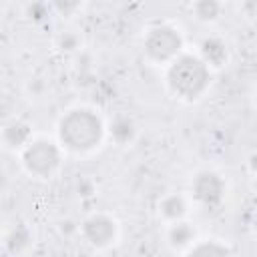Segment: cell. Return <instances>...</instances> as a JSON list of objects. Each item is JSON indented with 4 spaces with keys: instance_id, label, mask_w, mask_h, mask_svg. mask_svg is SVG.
Listing matches in <instances>:
<instances>
[{
    "instance_id": "1",
    "label": "cell",
    "mask_w": 257,
    "mask_h": 257,
    "mask_svg": "<svg viewBox=\"0 0 257 257\" xmlns=\"http://www.w3.org/2000/svg\"><path fill=\"white\" fill-rule=\"evenodd\" d=\"M209 84L207 62L197 56H179L169 68V86L181 98H197Z\"/></svg>"
},
{
    "instance_id": "2",
    "label": "cell",
    "mask_w": 257,
    "mask_h": 257,
    "mask_svg": "<svg viewBox=\"0 0 257 257\" xmlns=\"http://www.w3.org/2000/svg\"><path fill=\"white\" fill-rule=\"evenodd\" d=\"M102 137L100 118L84 108L68 112L60 122V139L68 149L74 151H88L92 149Z\"/></svg>"
},
{
    "instance_id": "3",
    "label": "cell",
    "mask_w": 257,
    "mask_h": 257,
    "mask_svg": "<svg viewBox=\"0 0 257 257\" xmlns=\"http://www.w3.org/2000/svg\"><path fill=\"white\" fill-rule=\"evenodd\" d=\"M147 54L155 60H169L181 48V36L171 26H157L149 32L145 40Z\"/></svg>"
},
{
    "instance_id": "4",
    "label": "cell",
    "mask_w": 257,
    "mask_h": 257,
    "mask_svg": "<svg viewBox=\"0 0 257 257\" xmlns=\"http://www.w3.org/2000/svg\"><path fill=\"white\" fill-rule=\"evenodd\" d=\"M58 161H60L58 149L48 141H36L24 153V165L28 167L30 173H36L40 177L50 175L58 167Z\"/></svg>"
},
{
    "instance_id": "5",
    "label": "cell",
    "mask_w": 257,
    "mask_h": 257,
    "mask_svg": "<svg viewBox=\"0 0 257 257\" xmlns=\"http://www.w3.org/2000/svg\"><path fill=\"white\" fill-rule=\"evenodd\" d=\"M193 193L201 205L215 207L223 199V181L215 173H199L193 181Z\"/></svg>"
},
{
    "instance_id": "6",
    "label": "cell",
    "mask_w": 257,
    "mask_h": 257,
    "mask_svg": "<svg viewBox=\"0 0 257 257\" xmlns=\"http://www.w3.org/2000/svg\"><path fill=\"white\" fill-rule=\"evenodd\" d=\"M84 235L94 245H106L114 237V223L108 217H90L84 223Z\"/></svg>"
},
{
    "instance_id": "7",
    "label": "cell",
    "mask_w": 257,
    "mask_h": 257,
    "mask_svg": "<svg viewBox=\"0 0 257 257\" xmlns=\"http://www.w3.org/2000/svg\"><path fill=\"white\" fill-rule=\"evenodd\" d=\"M203 54H205V62H211L215 66H221L223 60L227 58L225 44L217 38H209V40L203 42Z\"/></svg>"
},
{
    "instance_id": "8",
    "label": "cell",
    "mask_w": 257,
    "mask_h": 257,
    "mask_svg": "<svg viewBox=\"0 0 257 257\" xmlns=\"http://www.w3.org/2000/svg\"><path fill=\"white\" fill-rule=\"evenodd\" d=\"M110 131H112V137H114L118 143H126V141H131V139H133V135H135L133 122H131L128 118H124V116L116 118V120L112 122Z\"/></svg>"
},
{
    "instance_id": "9",
    "label": "cell",
    "mask_w": 257,
    "mask_h": 257,
    "mask_svg": "<svg viewBox=\"0 0 257 257\" xmlns=\"http://www.w3.org/2000/svg\"><path fill=\"white\" fill-rule=\"evenodd\" d=\"M189 257H229V251L217 243H201L191 251Z\"/></svg>"
},
{
    "instance_id": "10",
    "label": "cell",
    "mask_w": 257,
    "mask_h": 257,
    "mask_svg": "<svg viewBox=\"0 0 257 257\" xmlns=\"http://www.w3.org/2000/svg\"><path fill=\"white\" fill-rule=\"evenodd\" d=\"M163 213H165V217H169V219H179V217L185 213V203H183V199L177 197V195L165 199V201H163Z\"/></svg>"
},
{
    "instance_id": "11",
    "label": "cell",
    "mask_w": 257,
    "mask_h": 257,
    "mask_svg": "<svg viewBox=\"0 0 257 257\" xmlns=\"http://www.w3.org/2000/svg\"><path fill=\"white\" fill-rule=\"evenodd\" d=\"M4 137L10 143V147H18V145H22L28 139V128L24 124H20V122H14V124H10L6 128V135Z\"/></svg>"
},
{
    "instance_id": "12",
    "label": "cell",
    "mask_w": 257,
    "mask_h": 257,
    "mask_svg": "<svg viewBox=\"0 0 257 257\" xmlns=\"http://www.w3.org/2000/svg\"><path fill=\"white\" fill-rule=\"evenodd\" d=\"M191 237H193V231L185 225V223H179V225H175L173 229H171V241H173V245H185V243H189L191 241Z\"/></svg>"
},
{
    "instance_id": "13",
    "label": "cell",
    "mask_w": 257,
    "mask_h": 257,
    "mask_svg": "<svg viewBox=\"0 0 257 257\" xmlns=\"http://www.w3.org/2000/svg\"><path fill=\"white\" fill-rule=\"evenodd\" d=\"M195 12H197V16L203 18V20H213V18L217 16V12H219V4H217V2L203 0V2H199V4L195 6Z\"/></svg>"
},
{
    "instance_id": "14",
    "label": "cell",
    "mask_w": 257,
    "mask_h": 257,
    "mask_svg": "<svg viewBox=\"0 0 257 257\" xmlns=\"http://www.w3.org/2000/svg\"><path fill=\"white\" fill-rule=\"evenodd\" d=\"M251 167L257 171V155H253V157H251Z\"/></svg>"
}]
</instances>
